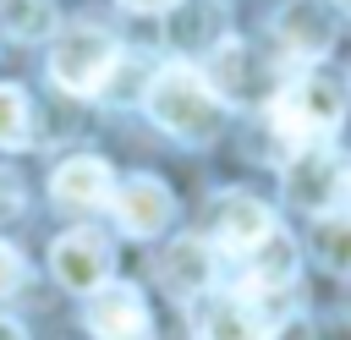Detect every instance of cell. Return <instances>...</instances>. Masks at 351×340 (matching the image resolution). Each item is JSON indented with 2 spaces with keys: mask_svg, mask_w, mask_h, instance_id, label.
I'll list each match as a JSON object with an SVG mask.
<instances>
[{
  "mask_svg": "<svg viewBox=\"0 0 351 340\" xmlns=\"http://www.w3.org/2000/svg\"><path fill=\"white\" fill-rule=\"evenodd\" d=\"M143 104H148L154 126L170 132L176 143H214L225 126V110H230L192 60H165L143 88Z\"/></svg>",
  "mask_w": 351,
  "mask_h": 340,
  "instance_id": "obj_1",
  "label": "cell"
},
{
  "mask_svg": "<svg viewBox=\"0 0 351 340\" xmlns=\"http://www.w3.org/2000/svg\"><path fill=\"white\" fill-rule=\"evenodd\" d=\"M274 132L285 137V148H324L329 132H340V115H346V99H340V82L324 77V71H302L296 82H285L274 93Z\"/></svg>",
  "mask_w": 351,
  "mask_h": 340,
  "instance_id": "obj_2",
  "label": "cell"
},
{
  "mask_svg": "<svg viewBox=\"0 0 351 340\" xmlns=\"http://www.w3.org/2000/svg\"><path fill=\"white\" fill-rule=\"evenodd\" d=\"M121 66V44L93 27V22H71L66 33H55V49H49V82L71 99H93L104 93V82L115 77Z\"/></svg>",
  "mask_w": 351,
  "mask_h": 340,
  "instance_id": "obj_3",
  "label": "cell"
},
{
  "mask_svg": "<svg viewBox=\"0 0 351 340\" xmlns=\"http://www.w3.org/2000/svg\"><path fill=\"white\" fill-rule=\"evenodd\" d=\"M346 186H351V165H340L329 148H296L291 165H285V197L313 219L340 208Z\"/></svg>",
  "mask_w": 351,
  "mask_h": 340,
  "instance_id": "obj_4",
  "label": "cell"
},
{
  "mask_svg": "<svg viewBox=\"0 0 351 340\" xmlns=\"http://www.w3.org/2000/svg\"><path fill=\"white\" fill-rule=\"evenodd\" d=\"M49 274H55L66 291L93 296L99 285H110L115 252H110V241H104L99 230H66V236L49 247Z\"/></svg>",
  "mask_w": 351,
  "mask_h": 340,
  "instance_id": "obj_5",
  "label": "cell"
},
{
  "mask_svg": "<svg viewBox=\"0 0 351 340\" xmlns=\"http://www.w3.org/2000/svg\"><path fill=\"white\" fill-rule=\"evenodd\" d=\"M208 230H214V247H225V252L241 263V258L258 252L280 225H274V208H269V203H258V197H247V192H225V197H214Z\"/></svg>",
  "mask_w": 351,
  "mask_h": 340,
  "instance_id": "obj_6",
  "label": "cell"
},
{
  "mask_svg": "<svg viewBox=\"0 0 351 340\" xmlns=\"http://www.w3.org/2000/svg\"><path fill=\"white\" fill-rule=\"evenodd\" d=\"M82 318H88V335H93V340H148V302H143V291L126 285V280L99 285V291L88 296Z\"/></svg>",
  "mask_w": 351,
  "mask_h": 340,
  "instance_id": "obj_7",
  "label": "cell"
},
{
  "mask_svg": "<svg viewBox=\"0 0 351 340\" xmlns=\"http://www.w3.org/2000/svg\"><path fill=\"white\" fill-rule=\"evenodd\" d=\"M110 208H115V225L126 236H159L176 219V197H170V186L159 175H126V181H115Z\"/></svg>",
  "mask_w": 351,
  "mask_h": 340,
  "instance_id": "obj_8",
  "label": "cell"
},
{
  "mask_svg": "<svg viewBox=\"0 0 351 340\" xmlns=\"http://www.w3.org/2000/svg\"><path fill=\"white\" fill-rule=\"evenodd\" d=\"M192 329H197V340H274V318L252 296H241V291L203 302Z\"/></svg>",
  "mask_w": 351,
  "mask_h": 340,
  "instance_id": "obj_9",
  "label": "cell"
},
{
  "mask_svg": "<svg viewBox=\"0 0 351 340\" xmlns=\"http://www.w3.org/2000/svg\"><path fill=\"white\" fill-rule=\"evenodd\" d=\"M159 285H165V296H176V302H197L208 285H214V247L203 241V236H176L165 252H159Z\"/></svg>",
  "mask_w": 351,
  "mask_h": 340,
  "instance_id": "obj_10",
  "label": "cell"
},
{
  "mask_svg": "<svg viewBox=\"0 0 351 340\" xmlns=\"http://www.w3.org/2000/svg\"><path fill=\"white\" fill-rule=\"evenodd\" d=\"M274 38L285 44V55H291V60L313 66V60L335 44V16H329L318 0H285V5H280V16H274Z\"/></svg>",
  "mask_w": 351,
  "mask_h": 340,
  "instance_id": "obj_11",
  "label": "cell"
},
{
  "mask_svg": "<svg viewBox=\"0 0 351 340\" xmlns=\"http://www.w3.org/2000/svg\"><path fill=\"white\" fill-rule=\"evenodd\" d=\"M49 192H55V203H60V208L88 214V208H104V203H110L115 175H110V165H104L99 154H71V159L49 175Z\"/></svg>",
  "mask_w": 351,
  "mask_h": 340,
  "instance_id": "obj_12",
  "label": "cell"
},
{
  "mask_svg": "<svg viewBox=\"0 0 351 340\" xmlns=\"http://www.w3.org/2000/svg\"><path fill=\"white\" fill-rule=\"evenodd\" d=\"M241 263H247V274H241V285H236V291H241V296H252V302H263V296H274V291H285V285L296 280V247H291L280 230H274L258 252H247Z\"/></svg>",
  "mask_w": 351,
  "mask_h": 340,
  "instance_id": "obj_13",
  "label": "cell"
},
{
  "mask_svg": "<svg viewBox=\"0 0 351 340\" xmlns=\"http://www.w3.org/2000/svg\"><path fill=\"white\" fill-rule=\"evenodd\" d=\"M0 27L16 44H38L60 27V16H55V0H0Z\"/></svg>",
  "mask_w": 351,
  "mask_h": 340,
  "instance_id": "obj_14",
  "label": "cell"
},
{
  "mask_svg": "<svg viewBox=\"0 0 351 340\" xmlns=\"http://www.w3.org/2000/svg\"><path fill=\"white\" fill-rule=\"evenodd\" d=\"M313 258L324 269H351V214L346 208L318 214V225H313Z\"/></svg>",
  "mask_w": 351,
  "mask_h": 340,
  "instance_id": "obj_15",
  "label": "cell"
},
{
  "mask_svg": "<svg viewBox=\"0 0 351 340\" xmlns=\"http://www.w3.org/2000/svg\"><path fill=\"white\" fill-rule=\"evenodd\" d=\"M27 143V93L16 82H0V148Z\"/></svg>",
  "mask_w": 351,
  "mask_h": 340,
  "instance_id": "obj_16",
  "label": "cell"
},
{
  "mask_svg": "<svg viewBox=\"0 0 351 340\" xmlns=\"http://www.w3.org/2000/svg\"><path fill=\"white\" fill-rule=\"evenodd\" d=\"M22 280H27L22 252H16L11 241H0V302H5V296H16V291H22Z\"/></svg>",
  "mask_w": 351,
  "mask_h": 340,
  "instance_id": "obj_17",
  "label": "cell"
},
{
  "mask_svg": "<svg viewBox=\"0 0 351 340\" xmlns=\"http://www.w3.org/2000/svg\"><path fill=\"white\" fill-rule=\"evenodd\" d=\"M16 214H22V181L11 170H0V225L16 219Z\"/></svg>",
  "mask_w": 351,
  "mask_h": 340,
  "instance_id": "obj_18",
  "label": "cell"
},
{
  "mask_svg": "<svg viewBox=\"0 0 351 340\" xmlns=\"http://www.w3.org/2000/svg\"><path fill=\"white\" fill-rule=\"evenodd\" d=\"M126 11H170V5H181V0H121Z\"/></svg>",
  "mask_w": 351,
  "mask_h": 340,
  "instance_id": "obj_19",
  "label": "cell"
},
{
  "mask_svg": "<svg viewBox=\"0 0 351 340\" xmlns=\"http://www.w3.org/2000/svg\"><path fill=\"white\" fill-rule=\"evenodd\" d=\"M0 340H27V329H22V324H11V318H0Z\"/></svg>",
  "mask_w": 351,
  "mask_h": 340,
  "instance_id": "obj_20",
  "label": "cell"
}]
</instances>
